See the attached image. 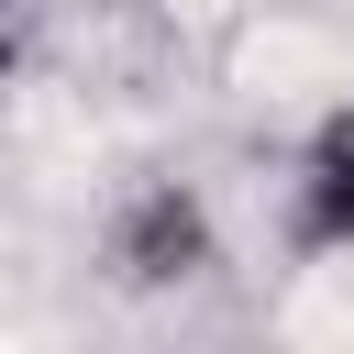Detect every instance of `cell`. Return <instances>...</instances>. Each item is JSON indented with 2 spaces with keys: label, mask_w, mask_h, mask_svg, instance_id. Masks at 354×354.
Instances as JSON below:
<instances>
[{
  "label": "cell",
  "mask_w": 354,
  "mask_h": 354,
  "mask_svg": "<svg viewBox=\"0 0 354 354\" xmlns=\"http://www.w3.org/2000/svg\"><path fill=\"white\" fill-rule=\"evenodd\" d=\"M100 266H111V288H188V277H210L221 266V243H210V210H199V188H133L122 210H111V232H100Z\"/></svg>",
  "instance_id": "obj_1"
},
{
  "label": "cell",
  "mask_w": 354,
  "mask_h": 354,
  "mask_svg": "<svg viewBox=\"0 0 354 354\" xmlns=\"http://www.w3.org/2000/svg\"><path fill=\"white\" fill-rule=\"evenodd\" d=\"M288 232H299L310 254H343V243H354V122H332V133L310 144L299 199H288Z\"/></svg>",
  "instance_id": "obj_2"
}]
</instances>
